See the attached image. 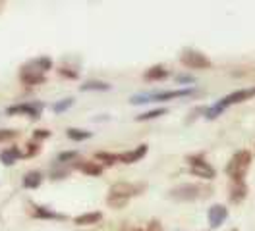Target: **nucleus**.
Returning a JSON list of instances; mask_svg holds the SVG:
<instances>
[{
  "label": "nucleus",
  "mask_w": 255,
  "mask_h": 231,
  "mask_svg": "<svg viewBox=\"0 0 255 231\" xmlns=\"http://www.w3.org/2000/svg\"><path fill=\"white\" fill-rule=\"evenodd\" d=\"M52 68V60L48 56H39L35 60L27 62L19 70V79L25 85H39L45 81V74Z\"/></svg>",
  "instance_id": "obj_1"
},
{
  "label": "nucleus",
  "mask_w": 255,
  "mask_h": 231,
  "mask_svg": "<svg viewBox=\"0 0 255 231\" xmlns=\"http://www.w3.org/2000/svg\"><path fill=\"white\" fill-rule=\"evenodd\" d=\"M209 195H211V191L199 183H182L168 191V199L176 200V202H195V200L205 199Z\"/></svg>",
  "instance_id": "obj_2"
},
{
  "label": "nucleus",
  "mask_w": 255,
  "mask_h": 231,
  "mask_svg": "<svg viewBox=\"0 0 255 231\" xmlns=\"http://www.w3.org/2000/svg\"><path fill=\"white\" fill-rule=\"evenodd\" d=\"M252 162H254V156H252L250 151H238V153L228 160V164H226V175H228L232 181L244 179L246 173H248V169H250V166H252Z\"/></svg>",
  "instance_id": "obj_3"
},
{
  "label": "nucleus",
  "mask_w": 255,
  "mask_h": 231,
  "mask_svg": "<svg viewBox=\"0 0 255 231\" xmlns=\"http://www.w3.org/2000/svg\"><path fill=\"white\" fill-rule=\"evenodd\" d=\"M180 62L188 70H209L213 66V62L209 60L207 54H203L195 48H184L180 54Z\"/></svg>",
  "instance_id": "obj_4"
},
{
  "label": "nucleus",
  "mask_w": 255,
  "mask_h": 231,
  "mask_svg": "<svg viewBox=\"0 0 255 231\" xmlns=\"http://www.w3.org/2000/svg\"><path fill=\"white\" fill-rule=\"evenodd\" d=\"M188 164H190V171L199 179L211 181L217 177V169L213 168L203 156H188Z\"/></svg>",
  "instance_id": "obj_5"
},
{
  "label": "nucleus",
  "mask_w": 255,
  "mask_h": 231,
  "mask_svg": "<svg viewBox=\"0 0 255 231\" xmlns=\"http://www.w3.org/2000/svg\"><path fill=\"white\" fill-rule=\"evenodd\" d=\"M145 189V185H137V183H128V181H118L114 183L109 189V197H118V199L129 200L131 197L139 195Z\"/></svg>",
  "instance_id": "obj_6"
},
{
  "label": "nucleus",
  "mask_w": 255,
  "mask_h": 231,
  "mask_svg": "<svg viewBox=\"0 0 255 231\" xmlns=\"http://www.w3.org/2000/svg\"><path fill=\"white\" fill-rule=\"evenodd\" d=\"M252 96H255V87H250V89H240V91L230 92V94H226L224 98H221V100H219V102H215V104L221 108V110H226L228 106L238 104V102H244V100H248V98H252Z\"/></svg>",
  "instance_id": "obj_7"
},
{
  "label": "nucleus",
  "mask_w": 255,
  "mask_h": 231,
  "mask_svg": "<svg viewBox=\"0 0 255 231\" xmlns=\"http://www.w3.org/2000/svg\"><path fill=\"white\" fill-rule=\"evenodd\" d=\"M207 220L211 230H219L224 222L228 220V208L224 204H213L207 210Z\"/></svg>",
  "instance_id": "obj_8"
},
{
  "label": "nucleus",
  "mask_w": 255,
  "mask_h": 231,
  "mask_svg": "<svg viewBox=\"0 0 255 231\" xmlns=\"http://www.w3.org/2000/svg\"><path fill=\"white\" fill-rule=\"evenodd\" d=\"M195 92L193 87H186V89H176V91H162V92H151V102L153 100H174V98H184V96H191Z\"/></svg>",
  "instance_id": "obj_9"
},
{
  "label": "nucleus",
  "mask_w": 255,
  "mask_h": 231,
  "mask_svg": "<svg viewBox=\"0 0 255 231\" xmlns=\"http://www.w3.org/2000/svg\"><path fill=\"white\" fill-rule=\"evenodd\" d=\"M248 197V185L244 179H240V181H232L230 183V189H228V199L232 204H240V202H244Z\"/></svg>",
  "instance_id": "obj_10"
},
{
  "label": "nucleus",
  "mask_w": 255,
  "mask_h": 231,
  "mask_svg": "<svg viewBox=\"0 0 255 231\" xmlns=\"http://www.w3.org/2000/svg\"><path fill=\"white\" fill-rule=\"evenodd\" d=\"M147 153H149V147H147V145H139V147H135L133 151H128V153L118 154V162H124V164H135V162H139Z\"/></svg>",
  "instance_id": "obj_11"
},
{
  "label": "nucleus",
  "mask_w": 255,
  "mask_h": 231,
  "mask_svg": "<svg viewBox=\"0 0 255 231\" xmlns=\"http://www.w3.org/2000/svg\"><path fill=\"white\" fill-rule=\"evenodd\" d=\"M27 114V116H31V118H39L41 116V106L37 104H19V106H10L8 108V114Z\"/></svg>",
  "instance_id": "obj_12"
},
{
  "label": "nucleus",
  "mask_w": 255,
  "mask_h": 231,
  "mask_svg": "<svg viewBox=\"0 0 255 231\" xmlns=\"http://www.w3.org/2000/svg\"><path fill=\"white\" fill-rule=\"evenodd\" d=\"M76 168L80 169V171H83V173H87V175H91V177H99L103 173V168L97 162H89V160L76 162Z\"/></svg>",
  "instance_id": "obj_13"
},
{
  "label": "nucleus",
  "mask_w": 255,
  "mask_h": 231,
  "mask_svg": "<svg viewBox=\"0 0 255 231\" xmlns=\"http://www.w3.org/2000/svg\"><path fill=\"white\" fill-rule=\"evenodd\" d=\"M145 81H162L168 77V70L164 66H153L143 74Z\"/></svg>",
  "instance_id": "obj_14"
},
{
  "label": "nucleus",
  "mask_w": 255,
  "mask_h": 231,
  "mask_svg": "<svg viewBox=\"0 0 255 231\" xmlns=\"http://www.w3.org/2000/svg\"><path fill=\"white\" fill-rule=\"evenodd\" d=\"M101 220H103L101 212H85V214L74 218V224H78V226H93V224H99Z\"/></svg>",
  "instance_id": "obj_15"
},
{
  "label": "nucleus",
  "mask_w": 255,
  "mask_h": 231,
  "mask_svg": "<svg viewBox=\"0 0 255 231\" xmlns=\"http://www.w3.org/2000/svg\"><path fill=\"white\" fill-rule=\"evenodd\" d=\"M19 156H21V154L17 151V147H10V149H6V151L0 153V162H2L4 166H12V164H16V160Z\"/></svg>",
  "instance_id": "obj_16"
},
{
  "label": "nucleus",
  "mask_w": 255,
  "mask_h": 231,
  "mask_svg": "<svg viewBox=\"0 0 255 231\" xmlns=\"http://www.w3.org/2000/svg\"><path fill=\"white\" fill-rule=\"evenodd\" d=\"M41 183H43L41 171H29V173H25V177H23V187H25V189H37Z\"/></svg>",
  "instance_id": "obj_17"
},
{
  "label": "nucleus",
  "mask_w": 255,
  "mask_h": 231,
  "mask_svg": "<svg viewBox=\"0 0 255 231\" xmlns=\"http://www.w3.org/2000/svg\"><path fill=\"white\" fill-rule=\"evenodd\" d=\"M33 216L35 218H47V220H64L66 218L62 214H56V212L48 210L45 206H33Z\"/></svg>",
  "instance_id": "obj_18"
},
{
  "label": "nucleus",
  "mask_w": 255,
  "mask_h": 231,
  "mask_svg": "<svg viewBox=\"0 0 255 231\" xmlns=\"http://www.w3.org/2000/svg\"><path fill=\"white\" fill-rule=\"evenodd\" d=\"M80 91H111V83L107 81H87L80 87Z\"/></svg>",
  "instance_id": "obj_19"
},
{
  "label": "nucleus",
  "mask_w": 255,
  "mask_h": 231,
  "mask_svg": "<svg viewBox=\"0 0 255 231\" xmlns=\"http://www.w3.org/2000/svg\"><path fill=\"white\" fill-rule=\"evenodd\" d=\"M164 114H168L166 108H155V110H149V112H145V114L135 116V122H149V120H155V118L164 116Z\"/></svg>",
  "instance_id": "obj_20"
},
{
  "label": "nucleus",
  "mask_w": 255,
  "mask_h": 231,
  "mask_svg": "<svg viewBox=\"0 0 255 231\" xmlns=\"http://www.w3.org/2000/svg\"><path fill=\"white\" fill-rule=\"evenodd\" d=\"M66 133H68V137L72 139V141H78V143H80V141H87V139H91V135H93L91 131H85V129H76V127H70Z\"/></svg>",
  "instance_id": "obj_21"
},
{
  "label": "nucleus",
  "mask_w": 255,
  "mask_h": 231,
  "mask_svg": "<svg viewBox=\"0 0 255 231\" xmlns=\"http://www.w3.org/2000/svg\"><path fill=\"white\" fill-rule=\"evenodd\" d=\"M95 158L101 160V162H105L107 166H112V164L118 162V154H114V153H97Z\"/></svg>",
  "instance_id": "obj_22"
},
{
  "label": "nucleus",
  "mask_w": 255,
  "mask_h": 231,
  "mask_svg": "<svg viewBox=\"0 0 255 231\" xmlns=\"http://www.w3.org/2000/svg\"><path fill=\"white\" fill-rule=\"evenodd\" d=\"M72 104H74V98H64V100H58V102L52 106V110H54V114H62V112H66Z\"/></svg>",
  "instance_id": "obj_23"
},
{
  "label": "nucleus",
  "mask_w": 255,
  "mask_h": 231,
  "mask_svg": "<svg viewBox=\"0 0 255 231\" xmlns=\"http://www.w3.org/2000/svg\"><path fill=\"white\" fill-rule=\"evenodd\" d=\"M107 204H109L111 208H124L128 204V200L118 199V197H107Z\"/></svg>",
  "instance_id": "obj_24"
},
{
  "label": "nucleus",
  "mask_w": 255,
  "mask_h": 231,
  "mask_svg": "<svg viewBox=\"0 0 255 231\" xmlns=\"http://www.w3.org/2000/svg\"><path fill=\"white\" fill-rule=\"evenodd\" d=\"M176 83H178V85H191V83H195V77L180 74V76H176Z\"/></svg>",
  "instance_id": "obj_25"
},
{
  "label": "nucleus",
  "mask_w": 255,
  "mask_h": 231,
  "mask_svg": "<svg viewBox=\"0 0 255 231\" xmlns=\"http://www.w3.org/2000/svg\"><path fill=\"white\" fill-rule=\"evenodd\" d=\"M17 135V131L14 129H0V143L2 141H10V139H14Z\"/></svg>",
  "instance_id": "obj_26"
},
{
  "label": "nucleus",
  "mask_w": 255,
  "mask_h": 231,
  "mask_svg": "<svg viewBox=\"0 0 255 231\" xmlns=\"http://www.w3.org/2000/svg\"><path fill=\"white\" fill-rule=\"evenodd\" d=\"M78 158V153H62V154H58V162L60 164H64V162H70V160H76Z\"/></svg>",
  "instance_id": "obj_27"
},
{
  "label": "nucleus",
  "mask_w": 255,
  "mask_h": 231,
  "mask_svg": "<svg viewBox=\"0 0 255 231\" xmlns=\"http://www.w3.org/2000/svg\"><path fill=\"white\" fill-rule=\"evenodd\" d=\"M60 72V76L64 77H70V79H78V72H70L68 68H62V70H58Z\"/></svg>",
  "instance_id": "obj_28"
},
{
  "label": "nucleus",
  "mask_w": 255,
  "mask_h": 231,
  "mask_svg": "<svg viewBox=\"0 0 255 231\" xmlns=\"http://www.w3.org/2000/svg\"><path fill=\"white\" fill-rule=\"evenodd\" d=\"M33 135H35V139H48L50 137V131L48 129H37Z\"/></svg>",
  "instance_id": "obj_29"
},
{
  "label": "nucleus",
  "mask_w": 255,
  "mask_h": 231,
  "mask_svg": "<svg viewBox=\"0 0 255 231\" xmlns=\"http://www.w3.org/2000/svg\"><path fill=\"white\" fill-rule=\"evenodd\" d=\"M27 147H29V149H27V156H35V154L39 153V145H35V143H29V145H27Z\"/></svg>",
  "instance_id": "obj_30"
},
{
  "label": "nucleus",
  "mask_w": 255,
  "mask_h": 231,
  "mask_svg": "<svg viewBox=\"0 0 255 231\" xmlns=\"http://www.w3.org/2000/svg\"><path fill=\"white\" fill-rule=\"evenodd\" d=\"M131 231H143V230H131Z\"/></svg>",
  "instance_id": "obj_31"
},
{
  "label": "nucleus",
  "mask_w": 255,
  "mask_h": 231,
  "mask_svg": "<svg viewBox=\"0 0 255 231\" xmlns=\"http://www.w3.org/2000/svg\"><path fill=\"white\" fill-rule=\"evenodd\" d=\"M254 153H255V147H254Z\"/></svg>",
  "instance_id": "obj_32"
},
{
  "label": "nucleus",
  "mask_w": 255,
  "mask_h": 231,
  "mask_svg": "<svg viewBox=\"0 0 255 231\" xmlns=\"http://www.w3.org/2000/svg\"><path fill=\"white\" fill-rule=\"evenodd\" d=\"M232 231H238V230H232Z\"/></svg>",
  "instance_id": "obj_33"
}]
</instances>
